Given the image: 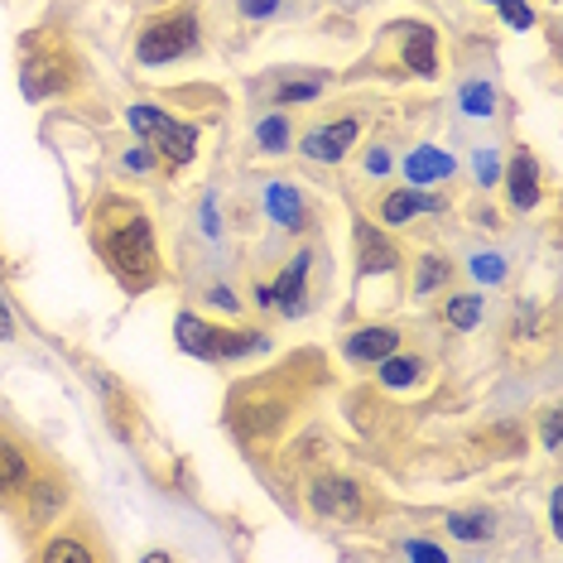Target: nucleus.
<instances>
[{"label":"nucleus","instance_id":"f257e3e1","mask_svg":"<svg viewBox=\"0 0 563 563\" xmlns=\"http://www.w3.org/2000/svg\"><path fill=\"white\" fill-rule=\"evenodd\" d=\"M92 251L125 294H145L164 279L155 217L131 198H101L92 212Z\"/></svg>","mask_w":563,"mask_h":563},{"label":"nucleus","instance_id":"f03ea898","mask_svg":"<svg viewBox=\"0 0 563 563\" xmlns=\"http://www.w3.org/2000/svg\"><path fill=\"white\" fill-rule=\"evenodd\" d=\"M303 366L309 356H289L285 366H275L271 376L246 380L232 395V424L255 443H271L279 429L294 424V415L303 409Z\"/></svg>","mask_w":563,"mask_h":563},{"label":"nucleus","instance_id":"7ed1b4c3","mask_svg":"<svg viewBox=\"0 0 563 563\" xmlns=\"http://www.w3.org/2000/svg\"><path fill=\"white\" fill-rule=\"evenodd\" d=\"M174 342L188 356H202V362H241V356H255V352L271 347V338L255 328H217V323H202L194 313L174 318Z\"/></svg>","mask_w":563,"mask_h":563},{"label":"nucleus","instance_id":"20e7f679","mask_svg":"<svg viewBox=\"0 0 563 563\" xmlns=\"http://www.w3.org/2000/svg\"><path fill=\"white\" fill-rule=\"evenodd\" d=\"M198 48V15L194 10H169V15H155L140 24L135 34V58L145 63V68H155V63H174L184 54H194Z\"/></svg>","mask_w":563,"mask_h":563},{"label":"nucleus","instance_id":"39448f33","mask_svg":"<svg viewBox=\"0 0 563 563\" xmlns=\"http://www.w3.org/2000/svg\"><path fill=\"white\" fill-rule=\"evenodd\" d=\"M125 117H131L135 135L145 140V145H155V150H159L169 169H184V164H194V155H198V131H194V125L164 117V111H159V107H150V101H135V107L125 111Z\"/></svg>","mask_w":563,"mask_h":563},{"label":"nucleus","instance_id":"423d86ee","mask_svg":"<svg viewBox=\"0 0 563 563\" xmlns=\"http://www.w3.org/2000/svg\"><path fill=\"white\" fill-rule=\"evenodd\" d=\"M73 82H78V63H73L68 48H58V44H34L30 54H24L20 87H24V97H30V101L73 92Z\"/></svg>","mask_w":563,"mask_h":563},{"label":"nucleus","instance_id":"0eeeda50","mask_svg":"<svg viewBox=\"0 0 563 563\" xmlns=\"http://www.w3.org/2000/svg\"><path fill=\"white\" fill-rule=\"evenodd\" d=\"M309 506L328 520H362L366 516V486L342 477V472H328V477L309 482Z\"/></svg>","mask_w":563,"mask_h":563},{"label":"nucleus","instance_id":"6e6552de","mask_svg":"<svg viewBox=\"0 0 563 563\" xmlns=\"http://www.w3.org/2000/svg\"><path fill=\"white\" fill-rule=\"evenodd\" d=\"M34 477H40V463H34V453L15 439V433L0 429V506L15 510L24 501V492L34 486Z\"/></svg>","mask_w":563,"mask_h":563},{"label":"nucleus","instance_id":"1a4fd4ad","mask_svg":"<svg viewBox=\"0 0 563 563\" xmlns=\"http://www.w3.org/2000/svg\"><path fill=\"white\" fill-rule=\"evenodd\" d=\"M73 506V486L58 477V472H40L34 477V486L24 492V501L15 506L24 525H48L54 516H63V510Z\"/></svg>","mask_w":563,"mask_h":563},{"label":"nucleus","instance_id":"9d476101","mask_svg":"<svg viewBox=\"0 0 563 563\" xmlns=\"http://www.w3.org/2000/svg\"><path fill=\"white\" fill-rule=\"evenodd\" d=\"M356 271H362V275L400 271V251H395V241L386 232H376L366 217H356Z\"/></svg>","mask_w":563,"mask_h":563},{"label":"nucleus","instance_id":"9b49d317","mask_svg":"<svg viewBox=\"0 0 563 563\" xmlns=\"http://www.w3.org/2000/svg\"><path fill=\"white\" fill-rule=\"evenodd\" d=\"M356 145V121L342 117V121H328V125H313L309 135H303V155L318 159V164H338L347 159V150Z\"/></svg>","mask_w":563,"mask_h":563},{"label":"nucleus","instance_id":"f8f14e48","mask_svg":"<svg viewBox=\"0 0 563 563\" xmlns=\"http://www.w3.org/2000/svg\"><path fill=\"white\" fill-rule=\"evenodd\" d=\"M510 202H516V212H534L544 198V174H540V159L530 155V150H516V159H510Z\"/></svg>","mask_w":563,"mask_h":563},{"label":"nucleus","instance_id":"ddd939ff","mask_svg":"<svg viewBox=\"0 0 563 563\" xmlns=\"http://www.w3.org/2000/svg\"><path fill=\"white\" fill-rule=\"evenodd\" d=\"M390 352H400V328H390V323L356 328L347 338V362H356V366H376L380 356H390Z\"/></svg>","mask_w":563,"mask_h":563},{"label":"nucleus","instance_id":"4468645a","mask_svg":"<svg viewBox=\"0 0 563 563\" xmlns=\"http://www.w3.org/2000/svg\"><path fill=\"white\" fill-rule=\"evenodd\" d=\"M275 294V309L285 318H299L303 313V299H309V251H299L294 261L285 265V275L271 285Z\"/></svg>","mask_w":563,"mask_h":563},{"label":"nucleus","instance_id":"2eb2a0df","mask_svg":"<svg viewBox=\"0 0 563 563\" xmlns=\"http://www.w3.org/2000/svg\"><path fill=\"white\" fill-rule=\"evenodd\" d=\"M419 212H443V198L424 194V188H390L380 198V222L386 227H409Z\"/></svg>","mask_w":563,"mask_h":563},{"label":"nucleus","instance_id":"dca6fc26","mask_svg":"<svg viewBox=\"0 0 563 563\" xmlns=\"http://www.w3.org/2000/svg\"><path fill=\"white\" fill-rule=\"evenodd\" d=\"M453 169H457V159L433 145H415V155L405 159L409 188H433V184H443V178H453Z\"/></svg>","mask_w":563,"mask_h":563},{"label":"nucleus","instance_id":"f3484780","mask_svg":"<svg viewBox=\"0 0 563 563\" xmlns=\"http://www.w3.org/2000/svg\"><path fill=\"white\" fill-rule=\"evenodd\" d=\"M405 30V48H400V63L419 78H439V58H433V30L429 24H400Z\"/></svg>","mask_w":563,"mask_h":563},{"label":"nucleus","instance_id":"a211bd4d","mask_svg":"<svg viewBox=\"0 0 563 563\" xmlns=\"http://www.w3.org/2000/svg\"><path fill=\"white\" fill-rule=\"evenodd\" d=\"M265 212H271L275 227H285V232H299L303 217H309V208H303L299 188L294 184H271L265 188Z\"/></svg>","mask_w":563,"mask_h":563},{"label":"nucleus","instance_id":"6ab92c4d","mask_svg":"<svg viewBox=\"0 0 563 563\" xmlns=\"http://www.w3.org/2000/svg\"><path fill=\"white\" fill-rule=\"evenodd\" d=\"M376 376H380V386H390V390H409L424 380V356H395L390 352L376 362Z\"/></svg>","mask_w":563,"mask_h":563},{"label":"nucleus","instance_id":"aec40b11","mask_svg":"<svg viewBox=\"0 0 563 563\" xmlns=\"http://www.w3.org/2000/svg\"><path fill=\"white\" fill-rule=\"evenodd\" d=\"M40 559H44V563H92V559H101V549L87 544V540H78L73 530H63V534H54V540L40 549Z\"/></svg>","mask_w":563,"mask_h":563},{"label":"nucleus","instance_id":"412c9836","mask_svg":"<svg viewBox=\"0 0 563 563\" xmlns=\"http://www.w3.org/2000/svg\"><path fill=\"white\" fill-rule=\"evenodd\" d=\"M448 530H453V540H492L496 534V516L492 510H453L448 516Z\"/></svg>","mask_w":563,"mask_h":563},{"label":"nucleus","instance_id":"4be33fe9","mask_svg":"<svg viewBox=\"0 0 563 563\" xmlns=\"http://www.w3.org/2000/svg\"><path fill=\"white\" fill-rule=\"evenodd\" d=\"M255 145L265 150V155H285V150L294 145V125L285 111H275V117H261V125H255Z\"/></svg>","mask_w":563,"mask_h":563},{"label":"nucleus","instance_id":"5701e85b","mask_svg":"<svg viewBox=\"0 0 563 563\" xmlns=\"http://www.w3.org/2000/svg\"><path fill=\"white\" fill-rule=\"evenodd\" d=\"M457 107L472 121H492L496 117V87L492 82H463L457 87Z\"/></svg>","mask_w":563,"mask_h":563},{"label":"nucleus","instance_id":"b1692460","mask_svg":"<svg viewBox=\"0 0 563 563\" xmlns=\"http://www.w3.org/2000/svg\"><path fill=\"white\" fill-rule=\"evenodd\" d=\"M443 318L453 328L472 332V328H477V318H482V294H453V299L443 303Z\"/></svg>","mask_w":563,"mask_h":563},{"label":"nucleus","instance_id":"393cba45","mask_svg":"<svg viewBox=\"0 0 563 563\" xmlns=\"http://www.w3.org/2000/svg\"><path fill=\"white\" fill-rule=\"evenodd\" d=\"M448 279H453V261H443V255H424V261H419V275H415V294L424 299V294L448 285Z\"/></svg>","mask_w":563,"mask_h":563},{"label":"nucleus","instance_id":"a878e982","mask_svg":"<svg viewBox=\"0 0 563 563\" xmlns=\"http://www.w3.org/2000/svg\"><path fill=\"white\" fill-rule=\"evenodd\" d=\"M318 92H323V73H313V78H294V82H285L275 92V101L279 107H299V101H313Z\"/></svg>","mask_w":563,"mask_h":563},{"label":"nucleus","instance_id":"bb28decb","mask_svg":"<svg viewBox=\"0 0 563 563\" xmlns=\"http://www.w3.org/2000/svg\"><path fill=\"white\" fill-rule=\"evenodd\" d=\"M121 169L125 174H150V169H159V150L155 145H131L121 155Z\"/></svg>","mask_w":563,"mask_h":563},{"label":"nucleus","instance_id":"cd10ccee","mask_svg":"<svg viewBox=\"0 0 563 563\" xmlns=\"http://www.w3.org/2000/svg\"><path fill=\"white\" fill-rule=\"evenodd\" d=\"M472 275H477L482 285H501V279H506V261H501V255H472Z\"/></svg>","mask_w":563,"mask_h":563},{"label":"nucleus","instance_id":"c85d7f7f","mask_svg":"<svg viewBox=\"0 0 563 563\" xmlns=\"http://www.w3.org/2000/svg\"><path fill=\"white\" fill-rule=\"evenodd\" d=\"M492 5L501 10V15H506L510 24H516V30H534V10L525 5V0H492Z\"/></svg>","mask_w":563,"mask_h":563},{"label":"nucleus","instance_id":"c756f323","mask_svg":"<svg viewBox=\"0 0 563 563\" xmlns=\"http://www.w3.org/2000/svg\"><path fill=\"white\" fill-rule=\"evenodd\" d=\"M472 164H477V184L482 188H492L496 178H501V164H496L492 150H477V159H472Z\"/></svg>","mask_w":563,"mask_h":563},{"label":"nucleus","instance_id":"7c9ffc66","mask_svg":"<svg viewBox=\"0 0 563 563\" xmlns=\"http://www.w3.org/2000/svg\"><path fill=\"white\" fill-rule=\"evenodd\" d=\"M540 439H544V453H559V409H544V419H540Z\"/></svg>","mask_w":563,"mask_h":563},{"label":"nucleus","instance_id":"2f4dec72","mask_svg":"<svg viewBox=\"0 0 563 563\" xmlns=\"http://www.w3.org/2000/svg\"><path fill=\"white\" fill-rule=\"evenodd\" d=\"M236 5H241V15L246 20H265V15H275L279 10V0H236Z\"/></svg>","mask_w":563,"mask_h":563},{"label":"nucleus","instance_id":"473e14b6","mask_svg":"<svg viewBox=\"0 0 563 563\" xmlns=\"http://www.w3.org/2000/svg\"><path fill=\"white\" fill-rule=\"evenodd\" d=\"M405 554H409V559H448L443 549H439V544H429V540H409V544H405Z\"/></svg>","mask_w":563,"mask_h":563},{"label":"nucleus","instance_id":"72a5a7b5","mask_svg":"<svg viewBox=\"0 0 563 563\" xmlns=\"http://www.w3.org/2000/svg\"><path fill=\"white\" fill-rule=\"evenodd\" d=\"M208 303H217V309H236V294L232 289H227V285H217V289H208Z\"/></svg>","mask_w":563,"mask_h":563},{"label":"nucleus","instance_id":"f704fd0d","mask_svg":"<svg viewBox=\"0 0 563 563\" xmlns=\"http://www.w3.org/2000/svg\"><path fill=\"white\" fill-rule=\"evenodd\" d=\"M366 169H371V174H386V169H390V155H386L380 145H376V150H366Z\"/></svg>","mask_w":563,"mask_h":563},{"label":"nucleus","instance_id":"c9c22d12","mask_svg":"<svg viewBox=\"0 0 563 563\" xmlns=\"http://www.w3.org/2000/svg\"><path fill=\"white\" fill-rule=\"evenodd\" d=\"M549 516H554V534H563V492H554V501H549Z\"/></svg>","mask_w":563,"mask_h":563},{"label":"nucleus","instance_id":"e433bc0d","mask_svg":"<svg viewBox=\"0 0 563 563\" xmlns=\"http://www.w3.org/2000/svg\"><path fill=\"white\" fill-rule=\"evenodd\" d=\"M10 332H15V323H10V309H5V299H0V342H10Z\"/></svg>","mask_w":563,"mask_h":563},{"label":"nucleus","instance_id":"4c0bfd02","mask_svg":"<svg viewBox=\"0 0 563 563\" xmlns=\"http://www.w3.org/2000/svg\"><path fill=\"white\" fill-rule=\"evenodd\" d=\"M255 303H261V309H275V294H271V285H255Z\"/></svg>","mask_w":563,"mask_h":563}]
</instances>
